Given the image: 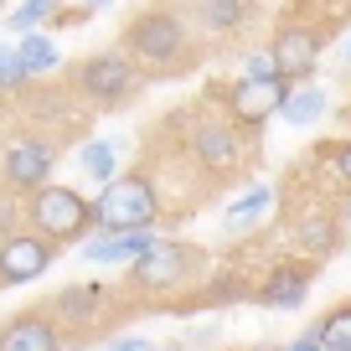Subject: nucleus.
<instances>
[{"label":"nucleus","instance_id":"f257e3e1","mask_svg":"<svg viewBox=\"0 0 351 351\" xmlns=\"http://www.w3.org/2000/svg\"><path fill=\"white\" fill-rule=\"evenodd\" d=\"M124 52L140 67H150V73H186V67L197 62L186 21L176 11H160V5L130 16V26H124Z\"/></svg>","mask_w":351,"mask_h":351},{"label":"nucleus","instance_id":"f03ea898","mask_svg":"<svg viewBox=\"0 0 351 351\" xmlns=\"http://www.w3.org/2000/svg\"><path fill=\"white\" fill-rule=\"evenodd\" d=\"M160 212H165V202H160L150 176L124 171L119 181H109V186L93 197V228L99 232H140V228H155Z\"/></svg>","mask_w":351,"mask_h":351},{"label":"nucleus","instance_id":"7ed1b4c3","mask_svg":"<svg viewBox=\"0 0 351 351\" xmlns=\"http://www.w3.org/2000/svg\"><path fill=\"white\" fill-rule=\"evenodd\" d=\"M326 21H315V16H305V5H295V11L285 16V21L274 26V42H269V52H274V67L279 77H285L289 88H305L310 77H315L320 67V52H326Z\"/></svg>","mask_w":351,"mask_h":351},{"label":"nucleus","instance_id":"20e7f679","mask_svg":"<svg viewBox=\"0 0 351 351\" xmlns=\"http://www.w3.org/2000/svg\"><path fill=\"white\" fill-rule=\"evenodd\" d=\"M197 269H207V253L186 238H160L145 258L130 263V289L134 295H171L186 289L197 279Z\"/></svg>","mask_w":351,"mask_h":351},{"label":"nucleus","instance_id":"39448f33","mask_svg":"<svg viewBox=\"0 0 351 351\" xmlns=\"http://www.w3.org/2000/svg\"><path fill=\"white\" fill-rule=\"evenodd\" d=\"M145 73L140 62H134L124 47H114V52H93L83 57V62L73 67V88L83 93L88 104H99V109H119V104H130L134 93H140Z\"/></svg>","mask_w":351,"mask_h":351},{"label":"nucleus","instance_id":"423d86ee","mask_svg":"<svg viewBox=\"0 0 351 351\" xmlns=\"http://www.w3.org/2000/svg\"><path fill=\"white\" fill-rule=\"evenodd\" d=\"M26 222H32V232H42L62 248V243H77L93 232V202L73 186H42L26 202Z\"/></svg>","mask_w":351,"mask_h":351},{"label":"nucleus","instance_id":"0eeeda50","mask_svg":"<svg viewBox=\"0 0 351 351\" xmlns=\"http://www.w3.org/2000/svg\"><path fill=\"white\" fill-rule=\"evenodd\" d=\"M186 119V150L202 171L212 176H232L243 165V130L232 124V114H212V109H191Z\"/></svg>","mask_w":351,"mask_h":351},{"label":"nucleus","instance_id":"6e6552de","mask_svg":"<svg viewBox=\"0 0 351 351\" xmlns=\"http://www.w3.org/2000/svg\"><path fill=\"white\" fill-rule=\"evenodd\" d=\"M289 93H295V88H289L285 77H238V83L222 88V104H228L238 130H263L274 114H285Z\"/></svg>","mask_w":351,"mask_h":351},{"label":"nucleus","instance_id":"1a4fd4ad","mask_svg":"<svg viewBox=\"0 0 351 351\" xmlns=\"http://www.w3.org/2000/svg\"><path fill=\"white\" fill-rule=\"evenodd\" d=\"M52 165H57V145L26 134V140L5 145V155H0V181L11 191H26V197H32V191L52 186Z\"/></svg>","mask_w":351,"mask_h":351},{"label":"nucleus","instance_id":"9d476101","mask_svg":"<svg viewBox=\"0 0 351 351\" xmlns=\"http://www.w3.org/2000/svg\"><path fill=\"white\" fill-rule=\"evenodd\" d=\"M57 243L42 238V232H11L0 238V285H32L52 269Z\"/></svg>","mask_w":351,"mask_h":351},{"label":"nucleus","instance_id":"9b49d317","mask_svg":"<svg viewBox=\"0 0 351 351\" xmlns=\"http://www.w3.org/2000/svg\"><path fill=\"white\" fill-rule=\"evenodd\" d=\"M310 285H315V258H285L258 279L253 300H258L263 310H300L305 295H310Z\"/></svg>","mask_w":351,"mask_h":351},{"label":"nucleus","instance_id":"f8f14e48","mask_svg":"<svg viewBox=\"0 0 351 351\" xmlns=\"http://www.w3.org/2000/svg\"><path fill=\"white\" fill-rule=\"evenodd\" d=\"M0 351H62V330L47 310H26L0 326Z\"/></svg>","mask_w":351,"mask_h":351},{"label":"nucleus","instance_id":"ddd939ff","mask_svg":"<svg viewBox=\"0 0 351 351\" xmlns=\"http://www.w3.org/2000/svg\"><path fill=\"white\" fill-rule=\"evenodd\" d=\"M295 238H300V248H305V258H330V253L341 248V217H336V207L330 202H310L305 212H300V222H295Z\"/></svg>","mask_w":351,"mask_h":351},{"label":"nucleus","instance_id":"4468645a","mask_svg":"<svg viewBox=\"0 0 351 351\" xmlns=\"http://www.w3.org/2000/svg\"><path fill=\"white\" fill-rule=\"evenodd\" d=\"M155 243H160V232H155V228H140V232H104V238L83 243V258H88V263H134V258H145Z\"/></svg>","mask_w":351,"mask_h":351},{"label":"nucleus","instance_id":"2eb2a0df","mask_svg":"<svg viewBox=\"0 0 351 351\" xmlns=\"http://www.w3.org/2000/svg\"><path fill=\"white\" fill-rule=\"evenodd\" d=\"M269 212H274V186H248L238 202H228V212H222V232H228V238L253 232Z\"/></svg>","mask_w":351,"mask_h":351},{"label":"nucleus","instance_id":"dca6fc26","mask_svg":"<svg viewBox=\"0 0 351 351\" xmlns=\"http://www.w3.org/2000/svg\"><path fill=\"white\" fill-rule=\"evenodd\" d=\"M104 305H109V289L104 285H67L62 295L52 300V315L62 320V326H88Z\"/></svg>","mask_w":351,"mask_h":351},{"label":"nucleus","instance_id":"f3484780","mask_svg":"<svg viewBox=\"0 0 351 351\" xmlns=\"http://www.w3.org/2000/svg\"><path fill=\"white\" fill-rule=\"evenodd\" d=\"M248 11H253V0H197V21L207 26L212 36L238 32V26L248 21Z\"/></svg>","mask_w":351,"mask_h":351},{"label":"nucleus","instance_id":"a211bd4d","mask_svg":"<svg viewBox=\"0 0 351 351\" xmlns=\"http://www.w3.org/2000/svg\"><path fill=\"white\" fill-rule=\"evenodd\" d=\"M77 165H83V176H93V181H119V145L114 140H88L83 150H77Z\"/></svg>","mask_w":351,"mask_h":351},{"label":"nucleus","instance_id":"6ab92c4d","mask_svg":"<svg viewBox=\"0 0 351 351\" xmlns=\"http://www.w3.org/2000/svg\"><path fill=\"white\" fill-rule=\"evenodd\" d=\"M310 336H315L326 351H351V300L336 305V310H326V315L310 326Z\"/></svg>","mask_w":351,"mask_h":351},{"label":"nucleus","instance_id":"aec40b11","mask_svg":"<svg viewBox=\"0 0 351 351\" xmlns=\"http://www.w3.org/2000/svg\"><path fill=\"white\" fill-rule=\"evenodd\" d=\"M326 109H330L326 88L305 83V88H295V93H289V104H285V119H289V124H315Z\"/></svg>","mask_w":351,"mask_h":351},{"label":"nucleus","instance_id":"412c9836","mask_svg":"<svg viewBox=\"0 0 351 351\" xmlns=\"http://www.w3.org/2000/svg\"><path fill=\"white\" fill-rule=\"evenodd\" d=\"M16 52H21V62H26V73H52L57 67V47H52V36H42V32H26L21 42H16Z\"/></svg>","mask_w":351,"mask_h":351},{"label":"nucleus","instance_id":"4be33fe9","mask_svg":"<svg viewBox=\"0 0 351 351\" xmlns=\"http://www.w3.org/2000/svg\"><path fill=\"white\" fill-rule=\"evenodd\" d=\"M47 16H62V5H57V0H21V5H16L11 11V32H32V26H42Z\"/></svg>","mask_w":351,"mask_h":351},{"label":"nucleus","instance_id":"5701e85b","mask_svg":"<svg viewBox=\"0 0 351 351\" xmlns=\"http://www.w3.org/2000/svg\"><path fill=\"white\" fill-rule=\"evenodd\" d=\"M315 160H326L330 171H336L341 191H351V134H346V140H330V145H320V150H315Z\"/></svg>","mask_w":351,"mask_h":351},{"label":"nucleus","instance_id":"b1692460","mask_svg":"<svg viewBox=\"0 0 351 351\" xmlns=\"http://www.w3.org/2000/svg\"><path fill=\"white\" fill-rule=\"evenodd\" d=\"M26 62H21V52L16 47H0V88H21L26 83Z\"/></svg>","mask_w":351,"mask_h":351},{"label":"nucleus","instance_id":"393cba45","mask_svg":"<svg viewBox=\"0 0 351 351\" xmlns=\"http://www.w3.org/2000/svg\"><path fill=\"white\" fill-rule=\"evenodd\" d=\"M243 77H279L274 52H269V47H263V52H248L243 57Z\"/></svg>","mask_w":351,"mask_h":351},{"label":"nucleus","instance_id":"a878e982","mask_svg":"<svg viewBox=\"0 0 351 351\" xmlns=\"http://www.w3.org/2000/svg\"><path fill=\"white\" fill-rule=\"evenodd\" d=\"M21 217H26V202H16V197H0V238L21 232V228H16Z\"/></svg>","mask_w":351,"mask_h":351},{"label":"nucleus","instance_id":"bb28decb","mask_svg":"<svg viewBox=\"0 0 351 351\" xmlns=\"http://www.w3.org/2000/svg\"><path fill=\"white\" fill-rule=\"evenodd\" d=\"M104 351H155V346H150L145 336H119V341H109Z\"/></svg>","mask_w":351,"mask_h":351},{"label":"nucleus","instance_id":"cd10ccee","mask_svg":"<svg viewBox=\"0 0 351 351\" xmlns=\"http://www.w3.org/2000/svg\"><path fill=\"white\" fill-rule=\"evenodd\" d=\"M285 351H326V346H320V341H315V336H310V330H305V336H295V341H289Z\"/></svg>","mask_w":351,"mask_h":351},{"label":"nucleus","instance_id":"c85d7f7f","mask_svg":"<svg viewBox=\"0 0 351 351\" xmlns=\"http://www.w3.org/2000/svg\"><path fill=\"white\" fill-rule=\"evenodd\" d=\"M341 73H346V83H351V36H346V47H341Z\"/></svg>","mask_w":351,"mask_h":351},{"label":"nucleus","instance_id":"c756f323","mask_svg":"<svg viewBox=\"0 0 351 351\" xmlns=\"http://www.w3.org/2000/svg\"><path fill=\"white\" fill-rule=\"evenodd\" d=\"M99 5H109V0H88V11H99Z\"/></svg>","mask_w":351,"mask_h":351},{"label":"nucleus","instance_id":"7c9ffc66","mask_svg":"<svg viewBox=\"0 0 351 351\" xmlns=\"http://www.w3.org/2000/svg\"><path fill=\"white\" fill-rule=\"evenodd\" d=\"M248 351H285V346H248Z\"/></svg>","mask_w":351,"mask_h":351}]
</instances>
